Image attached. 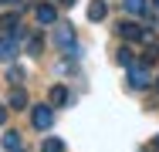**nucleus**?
Returning <instances> with one entry per match:
<instances>
[{"label":"nucleus","mask_w":159,"mask_h":152,"mask_svg":"<svg viewBox=\"0 0 159 152\" xmlns=\"http://www.w3.org/2000/svg\"><path fill=\"white\" fill-rule=\"evenodd\" d=\"M31 125L37 132H48L51 125H54V105L48 101V105H34L31 108Z\"/></svg>","instance_id":"nucleus-1"},{"label":"nucleus","mask_w":159,"mask_h":152,"mask_svg":"<svg viewBox=\"0 0 159 152\" xmlns=\"http://www.w3.org/2000/svg\"><path fill=\"white\" fill-rule=\"evenodd\" d=\"M119 37H125V41H132V44H139V41H152V30L139 27L135 20H122V24H119Z\"/></svg>","instance_id":"nucleus-2"},{"label":"nucleus","mask_w":159,"mask_h":152,"mask_svg":"<svg viewBox=\"0 0 159 152\" xmlns=\"http://www.w3.org/2000/svg\"><path fill=\"white\" fill-rule=\"evenodd\" d=\"M149 68L146 64H129V88L132 91H142V88H149Z\"/></svg>","instance_id":"nucleus-3"},{"label":"nucleus","mask_w":159,"mask_h":152,"mask_svg":"<svg viewBox=\"0 0 159 152\" xmlns=\"http://www.w3.org/2000/svg\"><path fill=\"white\" fill-rule=\"evenodd\" d=\"M14 37H24V47H27L31 58H37V54L44 51V37H41V30H20V27H17Z\"/></svg>","instance_id":"nucleus-4"},{"label":"nucleus","mask_w":159,"mask_h":152,"mask_svg":"<svg viewBox=\"0 0 159 152\" xmlns=\"http://www.w3.org/2000/svg\"><path fill=\"white\" fill-rule=\"evenodd\" d=\"M54 44H58L61 51L75 47V27H71V24H58V27H54Z\"/></svg>","instance_id":"nucleus-5"},{"label":"nucleus","mask_w":159,"mask_h":152,"mask_svg":"<svg viewBox=\"0 0 159 152\" xmlns=\"http://www.w3.org/2000/svg\"><path fill=\"white\" fill-rule=\"evenodd\" d=\"M34 17H37L41 27H51V24L58 20V10H54L51 3H37V7H34Z\"/></svg>","instance_id":"nucleus-6"},{"label":"nucleus","mask_w":159,"mask_h":152,"mask_svg":"<svg viewBox=\"0 0 159 152\" xmlns=\"http://www.w3.org/2000/svg\"><path fill=\"white\" fill-rule=\"evenodd\" d=\"M14 58H17V37L0 34V61H14Z\"/></svg>","instance_id":"nucleus-7"},{"label":"nucleus","mask_w":159,"mask_h":152,"mask_svg":"<svg viewBox=\"0 0 159 152\" xmlns=\"http://www.w3.org/2000/svg\"><path fill=\"white\" fill-rule=\"evenodd\" d=\"M7 101H10V108H14V112H24V108L31 105V101H27V91L20 88V85H14V91H10V98H7Z\"/></svg>","instance_id":"nucleus-8"},{"label":"nucleus","mask_w":159,"mask_h":152,"mask_svg":"<svg viewBox=\"0 0 159 152\" xmlns=\"http://www.w3.org/2000/svg\"><path fill=\"white\" fill-rule=\"evenodd\" d=\"M105 17H108V3H105V0H92V3H88V20L98 24V20H105Z\"/></svg>","instance_id":"nucleus-9"},{"label":"nucleus","mask_w":159,"mask_h":152,"mask_svg":"<svg viewBox=\"0 0 159 152\" xmlns=\"http://www.w3.org/2000/svg\"><path fill=\"white\" fill-rule=\"evenodd\" d=\"M68 98H71V95H68V88H64V85H54V88H51V95H48V101H51L54 108H64V105H68Z\"/></svg>","instance_id":"nucleus-10"},{"label":"nucleus","mask_w":159,"mask_h":152,"mask_svg":"<svg viewBox=\"0 0 159 152\" xmlns=\"http://www.w3.org/2000/svg\"><path fill=\"white\" fill-rule=\"evenodd\" d=\"M20 145H24L20 132H14V128H10V132H3V149H7V152H17Z\"/></svg>","instance_id":"nucleus-11"},{"label":"nucleus","mask_w":159,"mask_h":152,"mask_svg":"<svg viewBox=\"0 0 159 152\" xmlns=\"http://www.w3.org/2000/svg\"><path fill=\"white\" fill-rule=\"evenodd\" d=\"M122 7H125V14H132V17H142V14L149 10L146 0H122Z\"/></svg>","instance_id":"nucleus-12"},{"label":"nucleus","mask_w":159,"mask_h":152,"mask_svg":"<svg viewBox=\"0 0 159 152\" xmlns=\"http://www.w3.org/2000/svg\"><path fill=\"white\" fill-rule=\"evenodd\" d=\"M17 27H20V17L17 14H3L0 17V30L3 34H17Z\"/></svg>","instance_id":"nucleus-13"},{"label":"nucleus","mask_w":159,"mask_h":152,"mask_svg":"<svg viewBox=\"0 0 159 152\" xmlns=\"http://www.w3.org/2000/svg\"><path fill=\"white\" fill-rule=\"evenodd\" d=\"M115 61H119V64H122V68H129V64H135V54H132V47H119V51H115Z\"/></svg>","instance_id":"nucleus-14"},{"label":"nucleus","mask_w":159,"mask_h":152,"mask_svg":"<svg viewBox=\"0 0 159 152\" xmlns=\"http://www.w3.org/2000/svg\"><path fill=\"white\" fill-rule=\"evenodd\" d=\"M41 152H64V142L61 139H44L41 142Z\"/></svg>","instance_id":"nucleus-15"},{"label":"nucleus","mask_w":159,"mask_h":152,"mask_svg":"<svg viewBox=\"0 0 159 152\" xmlns=\"http://www.w3.org/2000/svg\"><path fill=\"white\" fill-rule=\"evenodd\" d=\"M7 81H10V85H24V68H17V64H14V68L7 71Z\"/></svg>","instance_id":"nucleus-16"},{"label":"nucleus","mask_w":159,"mask_h":152,"mask_svg":"<svg viewBox=\"0 0 159 152\" xmlns=\"http://www.w3.org/2000/svg\"><path fill=\"white\" fill-rule=\"evenodd\" d=\"M3 122H7V108L0 105V125H3Z\"/></svg>","instance_id":"nucleus-17"},{"label":"nucleus","mask_w":159,"mask_h":152,"mask_svg":"<svg viewBox=\"0 0 159 152\" xmlns=\"http://www.w3.org/2000/svg\"><path fill=\"white\" fill-rule=\"evenodd\" d=\"M142 152H159V149L152 145V142H149V145H142Z\"/></svg>","instance_id":"nucleus-18"},{"label":"nucleus","mask_w":159,"mask_h":152,"mask_svg":"<svg viewBox=\"0 0 159 152\" xmlns=\"http://www.w3.org/2000/svg\"><path fill=\"white\" fill-rule=\"evenodd\" d=\"M0 3H20V0H0Z\"/></svg>","instance_id":"nucleus-19"},{"label":"nucleus","mask_w":159,"mask_h":152,"mask_svg":"<svg viewBox=\"0 0 159 152\" xmlns=\"http://www.w3.org/2000/svg\"><path fill=\"white\" fill-rule=\"evenodd\" d=\"M61 3H64V7H71V3H75V0H61Z\"/></svg>","instance_id":"nucleus-20"},{"label":"nucleus","mask_w":159,"mask_h":152,"mask_svg":"<svg viewBox=\"0 0 159 152\" xmlns=\"http://www.w3.org/2000/svg\"><path fill=\"white\" fill-rule=\"evenodd\" d=\"M152 145H156V149H159V135H156V139H152Z\"/></svg>","instance_id":"nucleus-21"},{"label":"nucleus","mask_w":159,"mask_h":152,"mask_svg":"<svg viewBox=\"0 0 159 152\" xmlns=\"http://www.w3.org/2000/svg\"><path fill=\"white\" fill-rule=\"evenodd\" d=\"M152 7H156V10H159V0H152Z\"/></svg>","instance_id":"nucleus-22"},{"label":"nucleus","mask_w":159,"mask_h":152,"mask_svg":"<svg viewBox=\"0 0 159 152\" xmlns=\"http://www.w3.org/2000/svg\"><path fill=\"white\" fill-rule=\"evenodd\" d=\"M156 91H159V78H156Z\"/></svg>","instance_id":"nucleus-23"},{"label":"nucleus","mask_w":159,"mask_h":152,"mask_svg":"<svg viewBox=\"0 0 159 152\" xmlns=\"http://www.w3.org/2000/svg\"><path fill=\"white\" fill-rule=\"evenodd\" d=\"M17 152H20V149H17Z\"/></svg>","instance_id":"nucleus-24"}]
</instances>
